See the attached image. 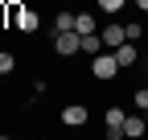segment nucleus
<instances>
[{"mask_svg": "<svg viewBox=\"0 0 148 140\" xmlns=\"http://www.w3.org/2000/svg\"><path fill=\"white\" fill-rule=\"evenodd\" d=\"M53 49H58L62 58H70V54H82V33H74V29L53 33Z\"/></svg>", "mask_w": 148, "mask_h": 140, "instance_id": "1", "label": "nucleus"}, {"mask_svg": "<svg viewBox=\"0 0 148 140\" xmlns=\"http://www.w3.org/2000/svg\"><path fill=\"white\" fill-rule=\"evenodd\" d=\"M90 74H95L99 82L115 78V74H119V62H115V54H95V58H90Z\"/></svg>", "mask_w": 148, "mask_h": 140, "instance_id": "2", "label": "nucleus"}, {"mask_svg": "<svg viewBox=\"0 0 148 140\" xmlns=\"http://www.w3.org/2000/svg\"><path fill=\"white\" fill-rule=\"evenodd\" d=\"M62 124L66 128H82L86 124V107H82V103H70V107L62 111Z\"/></svg>", "mask_w": 148, "mask_h": 140, "instance_id": "3", "label": "nucleus"}, {"mask_svg": "<svg viewBox=\"0 0 148 140\" xmlns=\"http://www.w3.org/2000/svg\"><path fill=\"white\" fill-rule=\"evenodd\" d=\"M123 41H127L123 25H107V29H103V45H107V49H115V45H123Z\"/></svg>", "mask_w": 148, "mask_h": 140, "instance_id": "4", "label": "nucleus"}, {"mask_svg": "<svg viewBox=\"0 0 148 140\" xmlns=\"http://www.w3.org/2000/svg\"><path fill=\"white\" fill-rule=\"evenodd\" d=\"M140 58V49H136V41H123V45H115V62L119 66H132Z\"/></svg>", "mask_w": 148, "mask_h": 140, "instance_id": "5", "label": "nucleus"}, {"mask_svg": "<svg viewBox=\"0 0 148 140\" xmlns=\"http://www.w3.org/2000/svg\"><path fill=\"white\" fill-rule=\"evenodd\" d=\"M144 132H148V119L144 115H127L123 119V136H144Z\"/></svg>", "mask_w": 148, "mask_h": 140, "instance_id": "6", "label": "nucleus"}, {"mask_svg": "<svg viewBox=\"0 0 148 140\" xmlns=\"http://www.w3.org/2000/svg\"><path fill=\"white\" fill-rule=\"evenodd\" d=\"M82 54H86V58L103 54V33H86V37H82Z\"/></svg>", "mask_w": 148, "mask_h": 140, "instance_id": "7", "label": "nucleus"}, {"mask_svg": "<svg viewBox=\"0 0 148 140\" xmlns=\"http://www.w3.org/2000/svg\"><path fill=\"white\" fill-rule=\"evenodd\" d=\"M74 33H82V37H86V33H95V21H90L86 12H78V16H74Z\"/></svg>", "mask_w": 148, "mask_h": 140, "instance_id": "8", "label": "nucleus"}, {"mask_svg": "<svg viewBox=\"0 0 148 140\" xmlns=\"http://www.w3.org/2000/svg\"><path fill=\"white\" fill-rule=\"evenodd\" d=\"M123 119H127V115H123L119 107H107V128H123Z\"/></svg>", "mask_w": 148, "mask_h": 140, "instance_id": "9", "label": "nucleus"}, {"mask_svg": "<svg viewBox=\"0 0 148 140\" xmlns=\"http://www.w3.org/2000/svg\"><path fill=\"white\" fill-rule=\"evenodd\" d=\"M62 29H74V12H58V21H53V33H62Z\"/></svg>", "mask_w": 148, "mask_h": 140, "instance_id": "10", "label": "nucleus"}, {"mask_svg": "<svg viewBox=\"0 0 148 140\" xmlns=\"http://www.w3.org/2000/svg\"><path fill=\"white\" fill-rule=\"evenodd\" d=\"M12 66H16V58L8 54V49H0V74H8V70H12Z\"/></svg>", "mask_w": 148, "mask_h": 140, "instance_id": "11", "label": "nucleus"}, {"mask_svg": "<svg viewBox=\"0 0 148 140\" xmlns=\"http://www.w3.org/2000/svg\"><path fill=\"white\" fill-rule=\"evenodd\" d=\"M99 8H103V12H119V8H123V0H99Z\"/></svg>", "mask_w": 148, "mask_h": 140, "instance_id": "12", "label": "nucleus"}, {"mask_svg": "<svg viewBox=\"0 0 148 140\" xmlns=\"http://www.w3.org/2000/svg\"><path fill=\"white\" fill-rule=\"evenodd\" d=\"M123 33H127V41H140V33H144V25H123Z\"/></svg>", "mask_w": 148, "mask_h": 140, "instance_id": "13", "label": "nucleus"}, {"mask_svg": "<svg viewBox=\"0 0 148 140\" xmlns=\"http://www.w3.org/2000/svg\"><path fill=\"white\" fill-rule=\"evenodd\" d=\"M136 107H140V111L148 107V91H136Z\"/></svg>", "mask_w": 148, "mask_h": 140, "instance_id": "14", "label": "nucleus"}, {"mask_svg": "<svg viewBox=\"0 0 148 140\" xmlns=\"http://www.w3.org/2000/svg\"><path fill=\"white\" fill-rule=\"evenodd\" d=\"M136 4H140V8H144V12H148V0H136Z\"/></svg>", "mask_w": 148, "mask_h": 140, "instance_id": "15", "label": "nucleus"}, {"mask_svg": "<svg viewBox=\"0 0 148 140\" xmlns=\"http://www.w3.org/2000/svg\"><path fill=\"white\" fill-rule=\"evenodd\" d=\"M144 119H148V107H144Z\"/></svg>", "mask_w": 148, "mask_h": 140, "instance_id": "16", "label": "nucleus"}]
</instances>
